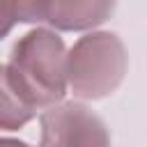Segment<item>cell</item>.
<instances>
[{
	"label": "cell",
	"instance_id": "8",
	"mask_svg": "<svg viewBox=\"0 0 147 147\" xmlns=\"http://www.w3.org/2000/svg\"><path fill=\"white\" fill-rule=\"evenodd\" d=\"M0 147H30V145L16 138H0Z\"/></svg>",
	"mask_w": 147,
	"mask_h": 147
},
{
	"label": "cell",
	"instance_id": "7",
	"mask_svg": "<svg viewBox=\"0 0 147 147\" xmlns=\"http://www.w3.org/2000/svg\"><path fill=\"white\" fill-rule=\"evenodd\" d=\"M14 25H16V21L11 18V14H9L5 0H0V39H5V37L14 30Z\"/></svg>",
	"mask_w": 147,
	"mask_h": 147
},
{
	"label": "cell",
	"instance_id": "6",
	"mask_svg": "<svg viewBox=\"0 0 147 147\" xmlns=\"http://www.w3.org/2000/svg\"><path fill=\"white\" fill-rule=\"evenodd\" d=\"M16 23H46L51 0H5Z\"/></svg>",
	"mask_w": 147,
	"mask_h": 147
},
{
	"label": "cell",
	"instance_id": "5",
	"mask_svg": "<svg viewBox=\"0 0 147 147\" xmlns=\"http://www.w3.org/2000/svg\"><path fill=\"white\" fill-rule=\"evenodd\" d=\"M34 117L37 113L21 101L7 78L5 64H0V131H18Z\"/></svg>",
	"mask_w": 147,
	"mask_h": 147
},
{
	"label": "cell",
	"instance_id": "1",
	"mask_svg": "<svg viewBox=\"0 0 147 147\" xmlns=\"http://www.w3.org/2000/svg\"><path fill=\"white\" fill-rule=\"evenodd\" d=\"M14 92L34 113L64 101L67 85V46L51 28L25 32L9 53L5 64Z\"/></svg>",
	"mask_w": 147,
	"mask_h": 147
},
{
	"label": "cell",
	"instance_id": "3",
	"mask_svg": "<svg viewBox=\"0 0 147 147\" xmlns=\"http://www.w3.org/2000/svg\"><path fill=\"white\" fill-rule=\"evenodd\" d=\"M39 147H113L106 122L78 101H60L39 115Z\"/></svg>",
	"mask_w": 147,
	"mask_h": 147
},
{
	"label": "cell",
	"instance_id": "4",
	"mask_svg": "<svg viewBox=\"0 0 147 147\" xmlns=\"http://www.w3.org/2000/svg\"><path fill=\"white\" fill-rule=\"evenodd\" d=\"M117 0H51L46 23L60 32H83L103 25L115 14Z\"/></svg>",
	"mask_w": 147,
	"mask_h": 147
},
{
	"label": "cell",
	"instance_id": "2",
	"mask_svg": "<svg viewBox=\"0 0 147 147\" xmlns=\"http://www.w3.org/2000/svg\"><path fill=\"white\" fill-rule=\"evenodd\" d=\"M129 53L115 32H87L67 51V85L80 101H99L119 90Z\"/></svg>",
	"mask_w": 147,
	"mask_h": 147
}]
</instances>
